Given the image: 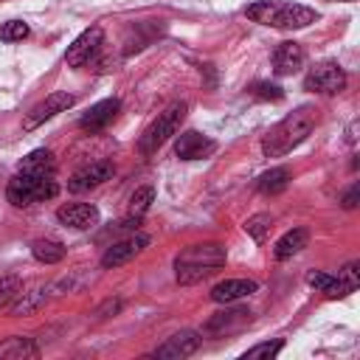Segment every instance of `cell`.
<instances>
[{"label":"cell","instance_id":"obj_1","mask_svg":"<svg viewBox=\"0 0 360 360\" xmlns=\"http://www.w3.org/2000/svg\"><path fill=\"white\" fill-rule=\"evenodd\" d=\"M318 124V115L312 107H298L295 112L284 115L276 127H270V132L262 138V152L267 158H284L287 152H292L295 146H301L312 129Z\"/></svg>","mask_w":360,"mask_h":360},{"label":"cell","instance_id":"obj_2","mask_svg":"<svg viewBox=\"0 0 360 360\" xmlns=\"http://www.w3.org/2000/svg\"><path fill=\"white\" fill-rule=\"evenodd\" d=\"M228 253L219 242H202V245H188L174 256V278L180 284H197L225 267Z\"/></svg>","mask_w":360,"mask_h":360},{"label":"cell","instance_id":"obj_3","mask_svg":"<svg viewBox=\"0 0 360 360\" xmlns=\"http://www.w3.org/2000/svg\"><path fill=\"white\" fill-rule=\"evenodd\" d=\"M245 14L259 22V25H270V28H284V31H295V28H307L318 20V11L301 3H284V0H259L250 3L245 8Z\"/></svg>","mask_w":360,"mask_h":360},{"label":"cell","instance_id":"obj_4","mask_svg":"<svg viewBox=\"0 0 360 360\" xmlns=\"http://www.w3.org/2000/svg\"><path fill=\"white\" fill-rule=\"evenodd\" d=\"M59 194V183L51 174H31V172H17L8 186H6V197L11 205L25 208L34 202H45L53 200Z\"/></svg>","mask_w":360,"mask_h":360},{"label":"cell","instance_id":"obj_5","mask_svg":"<svg viewBox=\"0 0 360 360\" xmlns=\"http://www.w3.org/2000/svg\"><path fill=\"white\" fill-rule=\"evenodd\" d=\"M186 112H188V107H186L183 101L169 104V107L141 132V138H138V152H141V155H155L172 135H177V129H180Z\"/></svg>","mask_w":360,"mask_h":360},{"label":"cell","instance_id":"obj_6","mask_svg":"<svg viewBox=\"0 0 360 360\" xmlns=\"http://www.w3.org/2000/svg\"><path fill=\"white\" fill-rule=\"evenodd\" d=\"M346 87V70L338 62H318L309 68L304 76V90L321 93V96H335Z\"/></svg>","mask_w":360,"mask_h":360},{"label":"cell","instance_id":"obj_7","mask_svg":"<svg viewBox=\"0 0 360 360\" xmlns=\"http://www.w3.org/2000/svg\"><path fill=\"white\" fill-rule=\"evenodd\" d=\"M101 39H104L101 25H90L87 31H82V34L68 45V51H65L68 68H82L84 62H90V56H93V53L98 51V45H101Z\"/></svg>","mask_w":360,"mask_h":360},{"label":"cell","instance_id":"obj_8","mask_svg":"<svg viewBox=\"0 0 360 360\" xmlns=\"http://www.w3.org/2000/svg\"><path fill=\"white\" fill-rule=\"evenodd\" d=\"M146 245H149V236L135 231L132 236H127V239H121V242H112V245L104 250V256H101V267H121V264L132 262Z\"/></svg>","mask_w":360,"mask_h":360},{"label":"cell","instance_id":"obj_9","mask_svg":"<svg viewBox=\"0 0 360 360\" xmlns=\"http://www.w3.org/2000/svg\"><path fill=\"white\" fill-rule=\"evenodd\" d=\"M73 96L70 93H51L45 101H39L25 118H22V129H37L39 124H45V121H51L56 112H65L68 107H73Z\"/></svg>","mask_w":360,"mask_h":360},{"label":"cell","instance_id":"obj_10","mask_svg":"<svg viewBox=\"0 0 360 360\" xmlns=\"http://www.w3.org/2000/svg\"><path fill=\"white\" fill-rule=\"evenodd\" d=\"M214 149H217V143H214L208 135L197 132V129H186V132H180L177 141H174V155H177L180 160H202V158H208Z\"/></svg>","mask_w":360,"mask_h":360},{"label":"cell","instance_id":"obj_11","mask_svg":"<svg viewBox=\"0 0 360 360\" xmlns=\"http://www.w3.org/2000/svg\"><path fill=\"white\" fill-rule=\"evenodd\" d=\"M197 349H200V335H197V332H191V329H183V332L172 335L166 343H160V346L152 352V357H163V360H183V357L194 354Z\"/></svg>","mask_w":360,"mask_h":360},{"label":"cell","instance_id":"obj_12","mask_svg":"<svg viewBox=\"0 0 360 360\" xmlns=\"http://www.w3.org/2000/svg\"><path fill=\"white\" fill-rule=\"evenodd\" d=\"M56 219L76 231H87L98 222V208L93 202H65L56 208Z\"/></svg>","mask_w":360,"mask_h":360},{"label":"cell","instance_id":"obj_13","mask_svg":"<svg viewBox=\"0 0 360 360\" xmlns=\"http://www.w3.org/2000/svg\"><path fill=\"white\" fill-rule=\"evenodd\" d=\"M112 174H115V166H112L110 160H98V163H90V166L79 169V172L68 180V188L79 194V191H87V188H93V186L110 180Z\"/></svg>","mask_w":360,"mask_h":360},{"label":"cell","instance_id":"obj_14","mask_svg":"<svg viewBox=\"0 0 360 360\" xmlns=\"http://www.w3.org/2000/svg\"><path fill=\"white\" fill-rule=\"evenodd\" d=\"M118 110H121V101L118 98H104V101H96L84 115H82V121H79V127L84 129V132H101L107 124H112V118L118 115Z\"/></svg>","mask_w":360,"mask_h":360},{"label":"cell","instance_id":"obj_15","mask_svg":"<svg viewBox=\"0 0 360 360\" xmlns=\"http://www.w3.org/2000/svg\"><path fill=\"white\" fill-rule=\"evenodd\" d=\"M259 290V284L253 278H225L219 284L211 287V301L217 304H231V301H239V298H248Z\"/></svg>","mask_w":360,"mask_h":360},{"label":"cell","instance_id":"obj_16","mask_svg":"<svg viewBox=\"0 0 360 360\" xmlns=\"http://www.w3.org/2000/svg\"><path fill=\"white\" fill-rule=\"evenodd\" d=\"M304 68V48L298 42H281L273 53V70L276 76H292Z\"/></svg>","mask_w":360,"mask_h":360},{"label":"cell","instance_id":"obj_17","mask_svg":"<svg viewBox=\"0 0 360 360\" xmlns=\"http://www.w3.org/2000/svg\"><path fill=\"white\" fill-rule=\"evenodd\" d=\"M307 242H309V233H307L304 228H292V231H287V233L273 245V256H276L278 262H287V259H292L295 253H301V250L307 248Z\"/></svg>","mask_w":360,"mask_h":360},{"label":"cell","instance_id":"obj_18","mask_svg":"<svg viewBox=\"0 0 360 360\" xmlns=\"http://www.w3.org/2000/svg\"><path fill=\"white\" fill-rule=\"evenodd\" d=\"M22 357H39V346L31 338L14 335L0 340V360H22Z\"/></svg>","mask_w":360,"mask_h":360},{"label":"cell","instance_id":"obj_19","mask_svg":"<svg viewBox=\"0 0 360 360\" xmlns=\"http://www.w3.org/2000/svg\"><path fill=\"white\" fill-rule=\"evenodd\" d=\"M307 284L315 287L318 292H323L326 298H346L349 295V290L340 281V276H329V273H321V270H309L307 273Z\"/></svg>","mask_w":360,"mask_h":360},{"label":"cell","instance_id":"obj_20","mask_svg":"<svg viewBox=\"0 0 360 360\" xmlns=\"http://www.w3.org/2000/svg\"><path fill=\"white\" fill-rule=\"evenodd\" d=\"M245 323H250L248 309H222L205 323V329L208 332H233V329H242Z\"/></svg>","mask_w":360,"mask_h":360},{"label":"cell","instance_id":"obj_21","mask_svg":"<svg viewBox=\"0 0 360 360\" xmlns=\"http://www.w3.org/2000/svg\"><path fill=\"white\" fill-rule=\"evenodd\" d=\"M20 172H31V174H56V160L48 149H34L28 158H22Z\"/></svg>","mask_w":360,"mask_h":360},{"label":"cell","instance_id":"obj_22","mask_svg":"<svg viewBox=\"0 0 360 360\" xmlns=\"http://www.w3.org/2000/svg\"><path fill=\"white\" fill-rule=\"evenodd\" d=\"M31 253H34V259L42 262V264H56V262L65 259L68 250H65V245L56 242V239H37V242L31 245Z\"/></svg>","mask_w":360,"mask_h":360},{"label":"cell","instance_id":"obj_23","mask_svg":"<svg viewBox=\"0 0 360 360\" xmlns=\"http://www.w3.org/2000/svg\"><path fill=\"white\" fill-rule=\"evenodd\" d=\"M287 183H290V169H287V166H276V169H270V172H264V174L259 177V191H264V194H278V191L287 188Z\"/></svg>","mask_w":360,"mask_h":360},{"label":"cell","instance_id":"obj_24","mask_svg":"<svg viewBox=\"0 0 360 360\" xmlns=\"http://www.w3.org/2000/svg\"><path fill=\"white\" fill-rule=\"evenodd\" d=\"M45 298H48V287H37V290H31V292H20V301H14V304L8 307V312H11V315H25V312L42 307Z\"/></svg>","mask_w":360,"mask_h":360},{"label":"cell","instance_id":"obj_25","mask_svg":"<svg viewBox=\"0 0 360 360\" xmlns=\"http://www.w3.org/2000/svg\"><path fill=\"white\" fill-rule=\"evenodd\" d=\"M152 202H155V188H152V186H141V188H135L132 197H129V214H132V217H143Z\"/></svg>","mask_w":360,"mask_h":360},{"label":"cell","instance_id":"obj_26","mask_svg":"<svg viewBox=\"0 0 360 360\" xmlns=\"http://www.w3.org/2000/svg\"><path fill=\"white\" fill-rule=\"evenodd\" d=\"M270 214H253V217H248V222H245V233L253 239V242H262L264 236H267V231H270Z\"/></svg>","mask_w":360,"mask_h":360},{"label":"cell","instance_id":"obj_27","mask_svg":"<svg viewBox=\"0 0 360 360\" xmlns=\"http://www.w3.org/2000/svg\"><path fill=\"white\" fill-rule=\"evenodd\" d=\"M281 349H284V343H281V340H267V343H256V346H253V349H248L242 357H245V360H262V357H264V360H270V357H276Z\"/></svg>","mask_w":360,"mask_h":360},{"label":"cell","instance_id":"obj_28","mask_svg":"<svg viewBox=\"0 0 360 360\" xmlns=\"http://www.w3.org/2000/svg\"><path fill=\"white\" fill-rule=\"evenodd\" d=\"M28 22H22V20H8V22H3L0 25V39L3 42H20V39H25L28 37Z\"/></svg>","mask_w":360,"mask_h":360},{"label":"cell","instance_id":"obj_29","mask_svg":"<svg viewBox=\"0 0 360 360\" xmlns=\"http://www.w3.org/2000/svg\"><path fill=\"white\" fill-rule=\"evenodd\" d=\"M338 276H340V281L346 284L349 292H354V290L360 287V264H357V262H349Z\"/></svg>","mask_w":360,"mask_h":360},{"label":"cell","instance_id":"obj_30","mask_svg":"<svg viewBox=\"0 0 360 360\" xmlns=\"http://www.w3.org/2000/svg\"><path fill=\"white\" fill-rule=\"evenodd\" d=\"M253 96L270 98V101H281V98H284V90H281L278 84H270V82H256V84H253Z\"/></svg>","mask_w":360,"mask_h":360},{"label":"cell","instance_id":"obj_31","mask_svg":"<svg viewBox=\"0 0 360 360\" xmlns=\"http://www.w3.org/2000/svg\"><path fill=\"white\" fill-rule=\"evenodd\" d=\"M22 290V281L17 278V276H6V278H0V304H6L11 295H17Z\"/></svg>","mask_w":360,"mask_h":360},{"label":"cell","instance_id":"obj_32","mask_svg":"<svg viewBox=\"0 0 360 360\" xmlns=\"http://www.w3.org/2000/svg\"><path fill=\"white\" fill-rule=\"evenodd\" d=\"M357 200H360V183H352V188L343 194V208H357Z\"/></svg>","mask_w":360,"mask_h":360},{"label":"cell","instance_id":"obj_33","mask_svg":"<svg viewBox=\"0 0 360 360\" xmlns=\"http://www.w3.org/2000/svg\"><path fill=\"white\" fill-rule=\"evenodd\" d=\"M346 3H352V0H346Z\"/></svg>","mask_w":360,"mask_h":360}]
</instances>
